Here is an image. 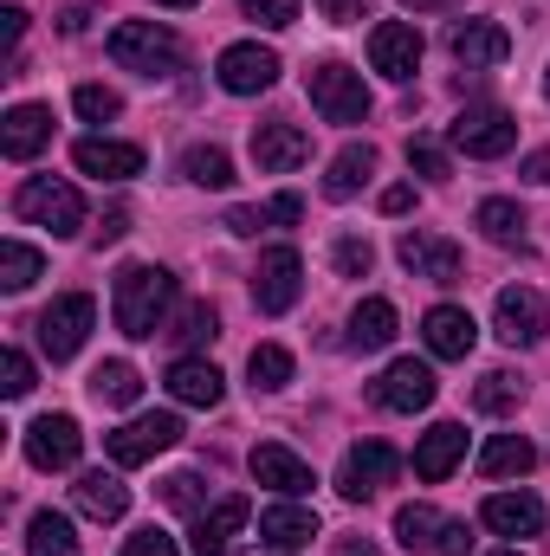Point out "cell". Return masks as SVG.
Returning a JSON list of instances; mask_svg holds the SVG:
<instances>
[{
    "mask_svg": "<svg viewBox=\"0 0 550 556\" xmlns=\"http://www.w3.org/2000/svg\"><path fill=\"white\" fill-rule=\"evenodd\" d=\"M168 304H175V278L162 273V266H124L117 285H111V317H117V330L137 337V343L162 337Z\"/></svg>",
    "mask_w": 550,
    "mask_h": 556,
    "instance_id": "6da1fadb",
    "label": "cell"
},
{
    "mask_svg": "<svg viewBox=\"0 0 550 556\" xmlns=\"http://www.w3.org/2000/svg\"><path fill=\"white\" fill-rule=\"evenodd\" d=\"M13 214L33 220V227H46L52 240H72V233L85 227V201H78V188L59 181V175H26V181L13 188Z\"/></svg>",
    "mask_w": 550,
    "mask_h": 556,
    "instance_id": "7a4b0ae2",
    "label": "cell"
},
{
    "mask_svg": "<svg viewBox=\"0 0 550 556\" xmlns=\"http://www.w3.org/2000/svg\"><path fill=\"white\" fill-rule=\"evenodd\" d=\"M111 59L124 72H137V78H175L182 72V39L168 26H155V20H124L111 33Z\"/></svg>",
    "mask_w": 550,
    "mask_h": 556,
    "instance_id": "3957f363",
    "label": "cell"
},
{
    "mask_svg": "<svg viewBox=\"0 0 550 556\" xmlns=\"http://www.w3.org/2000/svg\"><path fill=\"white\" fill-rule=\"evenodd\" d=\"M304 91H311V104H317L324 124H363V117H370V85H363V72H350V65H337V59L311 65Z\"/></svg>",
    "mask_w": 550,
    "mask_h": 556,
    "instance_id": "277c9868",
    "label": "cell"
},
{
    "mask_svg": "<svg viewBox=\"0 0 550 556\" xmlns=\"http://www.w3.org/2000/svg\"><path fill=\"white\" fill-rule=\"evenodd\" d=\"M91 324H98V304L85 298V291H65V298H52L46 311H39V350L52 356V363H72L78 350H85V337H91Z\"/></svg>",
    "mask_w": 550,
    "mask_h": 556,
    "instance_id": "5b68a950",
    "label": "cell"
},
{
    "mask_svg": "<svg viewBox=\"0 0 550 556\" xmlns=\"http://www.w3.org/2000/svg\"><path fill=\"white\" fill-rule=\"evenodd\" d=\"M492 330H499V343H512V350L545 343L550 298L538 291V285H505V291H499V304H492Z\"/></svg>",
    "mask_w": 550,
    "mask_h": 556,
    "instance_id": "8992f818",
    "label": "cell"
},
{
    "mask_svg": "<svg viewBox=\"0 0 550 556\" xmlns=\"http://www.w3.org/2000/svg\"><path fill=\"white\" fill-rule=\"evenodd\" d=\"M396 472H402V453H396L389 440H357V446L343 453V466H337V492H343L350 505H363V498H376Z\"/></svg>",
    "mask_w": 550,
    "mask_h": 556,
    "instance_id": "52a82bcc",
    "label": "cell"
},
{
    "mask_svg": "<svg viewBox=\"0 0 550 556\" xmlns=\"http://www.w3.org/2000/svg\"><path fill=\"white\" fill-rule=\"evenodd\" d=\"M447 142H453L460 155L492 162V155H505V149L518 142V117H512V111H499V104H473V111H460V117H453Z\"/></svg>",
    "mask_w": 550,
    "mask_h": 556,
    "instance_id": "ba28073f",
    "label": "cell"
},
{
    "mask_svg": "<svg viewBox=\"0 0 550 556\" xmlns=\"http://www.w3.org/2000/svg\"><path fill=\"white\" fill-rule=\"evenodd\" d=\"M214 78H221V91H234V98H260V91L278 85V52L260 46V39H240V46H227V52L214 59Z\"/></svg>",
    "mask_w": 550,
    "mask_h": 556,
    "instance_id": "9c48e42d",
    "label": "cell"
},
{
    "mask_svg": "<svg viewBox=\"0 0 550 556\" xmlns=\"http://www.w3.org/2000/svg\"><path fill=\"white\" fill-rule=\"evenodd\" d=\"M298 291H304V260H298L291 247H266L260 266H253V304H260L266 317H285V311L298 304Z\"/></svg>",
    "mask_w": 550,
    "mask_h": 556,
    "instance_id": "30bf717a",
    "label": "cell"
},
{
    "mask_svg": "<svg viewBox=\"0 0 550 556\" xmlns=\"http://www.w3.org/2000/svg\"><path fill=\"white\" fill-rule=\"evenodd\" d=\"M175 440H182V415H137V420H124L117 433H104V453L117 466H142V459L168 453Z\"/></svg>",
    "mask_w": 550,
    "mask_h": 556,
    "instance_id": "8fae6325",
    "label": "cell"
},
{
    "mask_svg": "<svg viewBox=\"0 0 550 556\" xmlns=\"http://www.w3.org/2000/svg\"><path fill=\"white\" fill-rule=\"evenodd\" d=\"M78 453H85V433L72 415H39L26 427V459L39 472H65V466H78Z\"/></svg>",
    "mask_w": 550,
    "mask_h": 556,
    "instance_id": "7c38bea8",
    "label": "cell"
},
{
    "mask_svg": "<svg viewBox=\"0 0 550 556\" xmlns=\"http://www.w3.org/2000/svg\"><path fill=\"white\" fill-rule=\"evenodd\" d=\"M247 518H253V505L234 492V498H221L214 511H195V525H188V551L195 556H227L240 544V531H247Z\"/></svg>",
    "mask_w": 550,
    "mask_h": 556,
    "instance_id": "4fadbf2b",
    "label": "cell"
},
{
    "mask_svg": "<svg viewBox=\"0 0 550 556\" xmlns=\"http://www.w3.org/2000/svg\"><path fill=\"white\" fill-rule=\"evenodd\" d=\"M434 369L427 363H414V356H402V363H389L383 376H376V402L389 408V415H421L427 402H434Z\"/></svg>",
    "mask_w": 550,
    "mask_h": 556,
    "instance_id": "5bb4252c",
    "label": "cell"
},
{
    "mask_svg": "<svg viewBox=\"0 0 550 556\" xmlns=\"http://www.w3.org/2000/svg\"><path fill=\"white\" fill-rule=\"evenodd\" d=\"M396 260H402L414 278H427V285H453L460 266H466V253H460L453 240H440V233H402V240H396Z\"/></svg>",
    "mask_w": 550,
    "mask_h": 556,
    "instance_id": "9a60e30c",
    "label": "cell"
},
{
    "mask_svg": "<svg viewBox=\"0 0 550 556\" xmlns=\"http://www.w3.org/2000/svg\"><path fill=\"white\" fill-rule=\"evenodd\" d=\"M370 65H376L383 78L409 85L414 72H421V33H414L409 20H383V26L370 33Z\"/></svg>",
    "mask_w": 550,
    "mask_h": 556,
    "instance_id": "2e32d148",
    "label": "cell"
},
{
    "mask_svg": "<svg viewBox=\"0 0 550 556\" xmlns=\"http://www.w3.org/2000/svg\"><path fill=\"white\" fill-rule=\"evenodd\" d=\"M247 466H253V479L266 485V492H278V498H304L317 479H311V466L291 453V446H278V440H260L253 453H247Z\"/></svg>",
    "mask_w": 550,
    "mask_h": 556,
    "instance_id": "e0dca14e",
    "label": "cell"
},
{
    "mask_svg": "<svg viewBox=\"0 0 550 556\" xmlns=\"http://www.w3.org/2000/svg\"><path fill=\"white\" fill-rule=\"evenodd\" d=\"M72 162L91 181H130V175H142V149L137 142H117V137H78L72 142Z\"/></svg>",
    "mask_w": 550,
    "mask_h": 556,
    "instance_id": "ac0fdd59",
    "label": "cell"
},
{
    "mask_svg": "<svg viewBox=\"0 0 550 556\" xmlns=\"http://www.w3.org/2000/svg\"><path fill=\"white\" fill-rule=\"evenodd\" d=\"M421 337H427V350H434L440 363H466L473 343H479V324H473V311H460V304H434V311L421 317Z\"/></svg>",
    "mask_w": 550,
    "mask_h": 556,
    "instance_id": "d6986e66",
    "label": "cell"
},
{
    "mask_svg": "<svg viewBox=\"0 0 550 556\" xmlns=\"http://www.w3.org/2000/svg\"><path fill=\"white\" fill-rule=\"evenodd\" d=\"M447 52H453L466 72H486V65H499V59L512 52V33H505L499 20H460V26L447 33Z\"/></svg>",
    "mask_w": 550,
    "mask_h": 556,
    "instance_id": "ffe728a7",
    "label": "cell"
},
{
    "mask_svg": "<svg viewBox=\"0 0 550 556\" xmlns=\"http://www.w3.org/2000/svg\"><path fill=\"white\" fill-rule=\"evenodd\" d=\"M46 142H52V111L46 104H13L0 117V155L7 162H33Z\"/></svg>",
    "mask_w": 550,
    "mask_h": 556,
    "instance_id": "44dd1931",
    "label": "cell"
},
{
    "mask_svg": "<svg viewBox=\"0 0 550 556\" xmlns=\"http://www.w3.org/2000/svg\"><path fill=\"white\" fill-rule=\"evenodd\" d=\"M479 525L499 531V538H538V531H545V505H538L532 492H492V498L479 505Z\"/></svg>",
    "mask_w": 550,
    "mask_h": 556,
    "instance_id": "7402d4cb",
    "label": "cell"
},
{
    "mask_svg": "<svg viewBox=\"0 0 550 556\" xmlns=\"http://www.w3.org/2000/svg\"><path fill=\"white\" fill-rule=\"evenodd\" d=\"M460 453H466V427H460V420H440V427H427V433H421V446H414V479L440 485V479L460 466Z\"/></svg>",
    "mask_w": 550,
    "mask_h": 556,
    "instance_id": "603a6c76",
    "label": "cell"
},
{
    "mask_svg": "<svg viewBox=\"0 0 550 556\" xmlns=\"http://www.w3.org/2000/svg\"><path fill=\"white\" fill-rule=\"evenodd\" d=\"M304 155H311V137H304L298 124H260V130H253V162H260V175H291Z\"/></svg>",
    "mask_w": 550,
    "mask_h": 556,
    "instance_id": "cb8c5ba5",
    "label": "cell"
},
{
    "mask_svg": "<svg viewBox=\"0 0 550 556\" xmlns=\"http://www.w3.org/2000/svg\"><path fill=\"white\" fill-rule=\"evenodd\" d=\"M168 395H175L182 408H221L227 382H221L214 363H201V356H175V369H168Z\"/></svg>",
    "mask_w": 550,
    "mask_h": 556,
    "instance_id": "d4e9b609",
    "label": "cell"
},
{
    "mask_svg": "<svg viewBox=\"0 0 550 556\" xmlns=\"http://www.w3.org/2000/svg\"><path fill=\"white\" fill-rule=\"evenodd\" d=\"M260 538H266L273 551H304V544L317 538V511L298 505V498H278V505L260 511Z\"/></svg>",
    "mask_w": 550,
    "mask_h": 556,
    "instance_id": "484cf974",
    "label": "cell"
},
{
    "mask_svg": "<svg viewBox=\"0 0 550 556\" xmlns=\"http://www.w3.org/2000/svg\"><path fill=\"white\" fill-rule=\"evenodd\" d=\"M72 505H78L85 518H98V525H117V518L130 511V485H124L117 472H85V479L72 485Z\"/></svg>",
    "mask_w": 550,
    "mask_h": 556,
    "instance_id": "4316f807",
    "label": "cell"
},
{
    "mask_svg": "<svg viewBox=\"0 0 550 556\" xmlns=\"http://www.w3.org/2000/svg\"><path fill=\"white\" fill-rule=\"evenodd\" d=\"M538 466V446L525 440V433H492L486 446H479V472L486 479H525Z\"/></svg>",
    "mask_w": 550,
    "mask_h": 556,
    "instance_id": "83f0119b",
    "label": "cell"
},
{
    "mask_svg": "<svg viewBox=\"0 0 550 556\" xmlns=\"http://www.w3.org/2000/svg\"><path fill=\"white\" fill-rule=\"evenodd\" d=\"M370 175H376V149H370V142H350V149H337V155H330L324 194H330V201H350Z\"/></svg>",
    "mask_w": 550,
    "mask_h": 556,
    "instance_id": "f1b7e54d",
    "label": "cell"
},
{
    "mask_svg": "<svg viewBox=\"0 0 550 556\" xmlns=\"http://www.w3.org/2000/svg\"><path fill=\"white\" fill-rule=\"evenodd\" d=\"M396 324H402V317H396L389 298H363V304L350 311V343H357V350H389V343H396Z\"/></svg>",
    "mask_w": 550,
    "mask_h": 556,
    "instance_id": "f546056e",
    "label": "cell"
},
{
    "mask_svg": "<svg viewBox=\"0 0 550 556\" xmlns=\"http://www.w3.org/2000/svg\"><path fill=\"white\" fill-rule=\"evenodd\" d=\"M304 214V201L298 194H278L266 207H227V233H240V240H260L266 227H291Z\"/></svg>",
    "mask_w": 550,
    "mask_h": 556,
    "instance_id": "4dcf8cb0",
    "label": "cell"
},
{
    "mask_svg": "<svg viewBox=\"0 0 550 556\" xmlns=\"http://www.w3.org/2000/svg\"><path fill=\"white\" fill-rule=\"evenodd\" d=\"M26 551L33 556H78V531L65 511H33L26 518Z\"/></svg>",
    "mask_w": 550,
    "mask_h": 556,
    "instance_id": "1f68e13d",
    "label": "cell"
},
{
    "mask_svg": "<svg viewBox=\"0 0 550 556\" xmlns=\"http://www.w3.org/2000/svg\"><path fill=\"white\" fill-rule=\"evenodd\" d=\"M182 175L195 188H234V155L221 142H195V149H182Z\"/></svg>",
    "mask_w": 550,
    "mask_h": 556,
    "instance_id": "d6a6232c",
    "label": "cell"
},
{
    "mask_svg": "<svg viewBox=\"0 0 550 556\" xmlns=\"http://www.w3.org/2000/svg\"><path fill=\"white\" fill-rule=\"evenodd\" d=\"M440 531H447V518H440L434 505H402V511H396L402 551H440Z\"/></svg>",
    "mask_w": 550,
    "mask_h": 556,
    "instance_id": "836d02e7",
    "label": "cell"
},
{
    "mask_svg": "<svg viewBox=\"0 0 550 556\" xmlns=\"http://www.w3.org/2000/svg\"><path fill=\"white\" fill-rule=\"evenodd\" d=\"M91 395H98L104 408H130L142 395V376L130 363H98V369H91Z\"/></svg>",
    "mask_w": 550,
    "mask_h": 556,
    "instance_id": "e575fe53",
    "label": "cell"
},
{
    "mask_svg": "<svg viewBox=\"0 0 550 556\" xmlns=\"http://www.w3.org/2000/svg\"><path fill=\"white\" fill-rule=\"evenodd\" d=\"M479 233H486L492 247H518V240H525V207H518V201H499V194L479 201Z\"/></svg>",
    "mask_w": 550,
    "mask_h": 556,
    "instance_id": "d590c367",
    "label": "cell"
},
{
    "mask_svg": "<svg viewBox=\"0 0 550 556\" xmlns=\"http://www.w3.org/2000/svg\"><path fill=\"white\" fill-rule=\"evenodd\" d=\"M518 402H525V382H518L512 369H492V376H479V389H473V408H479V415H492V420L512 415Z\"/></svg>",
    "mask_w": 550,
    "mask_h": 556,
    "instance_id": "8d00e7d4",
    "label": "cell"
},
{
    "mask_svg": "<svg viewBox=\"0 0 550 556\" xmlns=\"http://www.w3.org/2000/svg\"><path fill=\"white\" fill-rule=\"evenodd\" d=\"M247 376H253V389H260V395H278V389L291 382V350H285V343H253Z\"/></svg>",
    "mask_w": 550,
    "mask_h": 556,
    "instance_id": "74e56055",
    "label": "cell"
},
{
    "mask_svg": "<svg viewBox=\"0 0 550 556\" xmlns=\"http://www.w3.org/2000/svg\"><path fill=\"white\" fill-rule=\"evenodd\" d=\"M162 337H175L182 350H195V343H214L221 337V317H214V304H188L175 317V330H162Z\"/></svg>",
    "mask_w": 550,
    "mask_h": 556,
    "instance_id": "f35d334b",
    "label": "cell"
},
{
    "mask_svg": "<svg viewBox=\"0 0 550 556\" xmlns=\"http://www.w3.org/2000/svg\"><path fill=\"white\" fill-rule=\"evenodd\" d=\"M39 273H46V260H39L33 247H20V240L0 247V285H7V291H26Z\"/></svg>",
    "mask_w": 550,
    "mask_h": 556,
    "instance_id": "ab89813d",
    "label": "cell"
},
{
    "mask_svg": "<svg viewBox=\"0 0 550 556\" xmlns=\"http://www.w3.org/2000/svg\"><path fill=\"white\" fill-rule=\"evenodd\" d=\"M72 111H78L85 124H111V117H124V98H117L111 85H78V91H72Z\"/></svg>",
    "mask_w": 550,
    "mask_h": 556,
    "instance_id": "60d3db41",
    "label": "cell"
},
{
    "mask_svg": "<svg viewBox=\"0 0 550 556\" xmlns=\"http://www.w3.org/2000/svg\"><path fill=\"white\" fill-rule=\"evenodd\" d=\"M409 168H421L427 181H447V175H453V155L434 137H409Z\"/></svg>",
    "mask_w": 550,
    "mask_h": 556,
    "instance_id": "b9f144b4",
    "label": "cell"
},
{
    "mask_svg": "<svg viewBox=\"0 0 550 556\" xmlns=\"http://www.w3.org/2000/svg\"><path fill=\"white\" fill-rule=\"evenodd\" d=\"M162 498H168L175 511H201L208 485H201V472H168V479H162Z\"/></svg>",
    "mask_w": 550,
    "mask_h": 556,
    "instance_id": "7bdbcfd3",
    "label": "cell"
},
{
    "mask_svg": "<svg viewBox=\"0 0 550 556\" xmlns=\"http://www.w3.org/2000/svg\"><path fill=\"white\" fill-rule=\"evenodd\" d=\"M330 260H337V273H343V278H363L370 266H376V247H370V240H357V233H343Z\"/></svg>",
    "mask_w": 550,
    "mask_h": 556,
    "instance_id": "ee69618b",
    "label": "cell"
},
{
    "mask_svg": "<svg viewBox=\"0 0 550 556\" xmlns=\"http://www.w3.org/2000/svg\"><path fill=\"white\" fill-rule=\"evenodd\" d=\"M240 13H247L253 26L278 33V26H291V20H298V0H240Z\"/></svg>",
    "mask_w": 550,
    "mask_h": 556,
    "instance_id": "f6af8a7d",
    "label": "cell"
},
{
    "mask_svg": "<svg viewBox=\"0 0 550 556\" xmlns=\"http://www.w3.org/2000/svg\"><path fill=\"white\" fill-rule=\"evenodd\" d=\"M0 389H7V395H26V389H33V363H26L20 350H0Z\"/></svg>",
    "mask_w": 550,
    "mask_h": 556,
    "instance_id": "bcb514c9",
    "label": "cell"
},
{
    "mask_svg": "<svg viewBox=\"0 0 550 556\" xmlns=\"http://www.w3.org/2000/svg\"><path fill=\"white\" fill-rule=\"evenodd\" d=\"M124 556H182V551H175V538H162V531L149 525L137 538H124Z\"/></svg>",
    "mask_w": 550,
    "mask_h": 556,
    "instance_id": "7dc6e473",
    "label": "cell"
},
{
    "mask_svg": "<svg viewBox=\"0 0 550 556\" xmlns=\"http://www.w3.org/2000/svg\"><path fill=\"white\" fill-rule=\"evenodd\" d=\"M473 551V531H466V518H447V531H440V556H466Z\"/></svg>",
    "mask_w": 550,
    "mask_h": 556,
    "instance_id": "c3c4849f",
    "label": "cell"
},
{
    "mask_svg": "<svg viewBox=\"0 0 550 556\" xmlns=\"http://www.w3.org/2000/svg\"><path fill=\"white\" fill-rule=\"evenodd\" d=\"M124 233H130V207H111V214L98 220V247H117Z\"/></svg>",
    "mask_w": 550,
    "mask_h": 556,
    "instance_id": "681fc988",
    "label": "cell"
},
{
    "mask_svg": "<svg viewBox=\"0 0 550 556\" xmlns=\"http://www.w3.org/2000/svg\"><path fill=\"white\" fill-rule=\"evenodd\" d=\"M317 13H324V20H337V26H350V20H363V13H370V0H317Z\"/></svg>",
    "mask_w": 550,
    "mask_h": 556,
    "instance_id": "f907efd6",
    "label": "cell"
},
{
    "mask_svg": "<svg viewBox=\"0 0 550 556\" xmlns=\"http://www.w3.org/2000/svg\"><path fill=\"white\" fill-rule=\"evenodd\" d=\"M0 39H7V46L26 39V7H0Z\"/></svg>",
    "mask_w": 550,
    "mask_h": 556,
    "instance_id": "816d5d0a",
    "label": "cell"
},
{
    "mask_svg": "<svg viewBox=\"0 0 550 556\" xmlns=\"http://www.w3.org/2000/svg\"><path fill=\"white\" fill-rule=\"evenodd\" d=\"M409 207H414V188H409V181L383 188V214H409Z\"/></svg>",
    "mask_w": 550,
    "mask_h": 556,
    "instance_id": "f5cc1de1",
    "label": "cell"
},
{
    "mask_svg": "<svg viewBox=\"0 0 550 556\" xmlns=\"http://www.w3.org/2000/svg\"><path fill=\"white\" fill-rule=\"evenodd\" d=\"M337 556H383L370 538H337Z\"/></svg>",
    "mask_w": 550,
    "mask_h": 556,
    "instance_id": "db71d44e",
    "label": "cell"
},
{
    "mask_svg": "<svg viewBox=\"0 0 550 556\" xmlns=\"http://www.w3.org/2000/svg\"><path fill=\"white\" fill-rule=\"evenodd\" d=\"M525 181H550V155H532L525 162Z\"/></svg>",
    "mask_w": 550,
    "mask_h": 556,
    "instance_id": "11a10c76",
    "label": "cell"
},
{
    "mask_svg": "<svg viewBox=\"0 0 550 556\" xmlns=\"http://www.w3.org/2000/svg\"><path fill=\"white\" fill-rule=\"evenodd\" d=\"M409 13H434V7H447V0H402Z\"/></svg>",
    "mask_w": 550,
    "mask_h": 556,
    "instance_id": "9f6ffc18",
    "label": "cell"
},
{
    "mask_svg": "<svg viewBox=\"0 0 550 556\" xmlns=\"http://www.w3.org/2000/svg\"><path fill=\"white\" fill-rule=\"evenodd\" d=\"M155 7H195V0H155Z\"/></svg>",
    "mask_w": 550,
    "mask_h": 556,
    "instance_id": "6f0895ef",
    "label": "cell"
},
{
    "mask_svg": "<svg viewBox=\"0 0 550 556\" xmlns=\"http://www.w3.org/2000/svg\"><path fill=\"white\" fill-rule=\"evenodd\" d=\"M492 556H525V551H492Z\"/></svg>",
    "mask_w": 550,
    "mask_h": 556,
    "instance_id": "680465c9",
    "label": "cell"
},
{
    "mask_svg": "<svg viewBox=\"0 0 550 556\" xmlns=\"http://www.w3.org/2000/svg\"><path fill=\"white\" fill-rule=\"evenodd\" d=\"M545 98H550V72H545Z\"/></svg>",
    "mask_w": 550,
    "mask_h": 556,
    "instance_id": "91938a15",
    "label": "cell"
}]
</instances>
